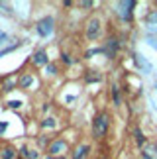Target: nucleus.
Listing matches in <instances>:
<instances>
[{"label": "nucleus", "mask_w": 157, "mask_h": 159, "mask_svg": "<svg viewBox=\"0 0 157 159\" xmlns=\"http://www.w3.org/2000/svg\"><path fill=\"white\" fill-rule=\"evenodd\" d=\"M108 132H110V114L108 110H100L92 116V122H90V138L94 142H102L106 139Z\"/></svg>", "instance_id": "f257e3e1"}, {"label": "nucleus", "mask_w": 157, "mask_h": 159, "mask_svg": "<svg viewBox=\"0 0 157 159\" xmlns=\"http://www.w3.org/2000/svg\"><path fill=\"white\" fill-rule=\"evenodd\" d=\"M137 6L136 0H122V2H116L114 4V12H116V16H118V20L122 22V24H134V8Z\"/></svg>", "instance_id": "f03ea898"}, {"label": "nucleus", "mask_w": 157, "mask_h": 159, "mask_svg": "<svg viewBox=\"0 0 157 159\" xmlns=\"http://www.w3.org/2000/svg\"><path fill=\"white\" fill-rule=\"evenodd\" d=\"M35 34L39 35L41 39H49L53 34H55V18L53 16H43V18H39L38 22H35Z\"/></svg>", "instance_id": "7ed1b4c3"}, {"label": "nucleus", "mask_w": 157, "mask_h": 159, "mask_svg": "<svg viewBox=\"0 0 157 159\" xmlns=\"http://www.w3.org/2000/svg\"><path fill=\"white\" fill-rule=\"evenodd\" d=\"M102 35V20L98 16H90L84 24V39L87 41H96Z\"/></svg>", "instance_id": "20e7f679"}, {"label": "nucleus", "mask_w": 157, "mask_h": 159, "mask_svg": "<svg viewBox=\"0 0 157 159\" xmlns=\"http://www.w3.org/2000/svg\"><path fill=\"white\" fill-rule=\"evenodd\" d=\"M71 145L69 142L65 138H53V142L49 145V149H47V155H53V157H63V155H67L71 153Z\"/></svg>", "instance_id": "39448f33"}, {"label": "nucleus", "mask_w": 157, "mask_h": 159, "mask_svg": "<svg viewBox=\"0 0 157 159\" xmlns=\"http://www.w3.org/2000/svg\"><path fill=\"white\" fill-rule=\"evenodd\" d=\"M124 39V38H122ZM120 39V38H116V35H108L106 38V41L102 43V51H104V55L108 59H114L118 55V51L122 49V45H124V41Z\"/></svg>", "instance_id": "423d86ee"}, {"label": "nucleus", "mask_w": 157, "mask_h": 159, "mask_svg": "<svg viewBox=\"0 0 157 159\" xmlns=\"http://www.w3.org/2000/svg\"><path fill=\"white\" fill-rule=\"evenodd\" d=\"M28 61L32 63V67H35V69H45V67L51 63V57H49V51L47 49L39 47V49H35L32 55H29Z\"/></svg>", "instance_id": "0eeeda50"}, {"label": "nucleus", "mask_w": 157, "mask_h": 159, "mask_svg": "<svg viewBox=\"0 0 157 159\" xmlns=\"http://www.w3.org/2000/svg\"><path fill=\"white\" fill-rule=\"evenodd\" d=\"M38 84H39L38 75L32 73V71H26L18 77V89H22V90H34Z\"/></svg>", "instance_id": "6e6552de"}, {"label": "nucleus", "mask_w": 157, "mask_h": 159, "mask_svg": "<svg viewBox=\"0 0 157 159\" xmlns=\"http://www.w3.org/2000/svg\"><path fill=\"white\" fill-rule=\"evenodd\" d=\"M132 61L136 63L137 71H140L141 75H151V73H153V65L149 63V61L143 57V55L137 53V51H132Z\"/></svg>", "instance_id": "1a4fd4ad"}, {"label": "nucleus", "mask_w": 157, "mask_h": 159, "mask_svg": "<svg viewBox=\"0 0 157 159\" xmlns=\"http://www.w3.org/2000/svg\"><path fill=\"white\" fill-rule=\"evenodd\" d=\"M143 26H146V34L157 35V8L147 10V14L143 16Z\"/></svg>", "instance_id": "9d476101"}, {"label": "nucleus", "mask_w": 157, "mask_h": 159, "mask_svg": "<svg viewBox=\"0 0 157 159\" xmlns=\"http://www.w3.org/2000/svg\"><path fill=\"white\" fill-rule=\"evenodd\" d=\"M18 89V77L14 73H8V75L0 77V90L2 93H14Z\"/></svg>", "instance_id": "9b49d317"}, {"label": "nucleus", "mask_w": 157, "mask_h": 159, "mask_svg": "<svg viewBox=\"0 0 157 159\" xmlns=\"http://www.w3.org/2000/svg\"><path fill=\"white\" fill-rule=\"evenodd\" d=\"M92 151V145L90 143H77L69 153V159H87Z\"/></svg>", "instance_id": "f8f14e48"}, {"label": "nucleus", "mask_w": 157, "mask_h": 159, "mask_svg": "<svg viewBox=\"0 0 157 159\" xmlns=\"http://www.w3.org/2000/svg\"><path fill=\"white\" fill-rule=\"evenodd\" d=\"M0 159H20V148L14 143H2L0 145Z\"/></svg>", "instance_id": "ddd939ff"}, {"label": "nucleus", "mask_w": 157, "mask_h": 159, "mask_svg": "<svg viewBox=\"0 0 157 159\" xmlns=\"http://www.w3.org/2000/svg\"><path fill=\"white\" fill-rule=\"evenodd\" d=\"M110 96H112V106L120 108L124 104V89H120L116 83L110 84Z\"/></svg>", "instance_id": "4468645a"}, {"label": "nucleus", "mask_w": 157, "mask_h": 159, "mask_svg": "<svg viewBox=\"0 0 157 159\" xmlns=\"http://www.w3.org/2000/svg\"><path fill=\"white\" fill-rule=\"evenodd\" d=\"M20 159H41V151L38 148H32V145L24 143V145H20Z\"/></svg>", "instance_id": "2eb2a0df"}, {"label": "nucleus", "mask_w": 157, "mask_h": 159, "mask_svg": "<svg viewBox=\"0 0 157 159\" xmlns=\"http://www.w3.org/2000/svg\"><path fill=\"white\" fill-rule=\"evenodd\" d=\"M132 138H134V143H136V148H137V149L146 148V145L149 143V142H147V136H146V132H143L140 126H136L134 130H132Z\"/></svg>", "instance_id": "dca6fc26"}, {"label": "nucleus", "mask_w": 157, "mask_h": 159, "mask_svg": "<svg viewBox=\"0 0 157 159\" xmlns=\"http://www.w3.org/2000/svg\"><path fill=\"white\" fill-rule=\"evenodd\" d=\"M140 159H157V143L149 142L146 148L140 149Z\"/></svg>", "instance_id": "f3484780"}, {"label": "nucleus", "mask_w": 157, "mask_h": 159, "mask_svg": "<svg viewBox=\"0 0 157 159\" xmlns=\"http://www.w3.org/2000/svg\"><path fill=\"white\" fill-rule=\"evenodd\" d=\"M83 81L87 84H94V83H100L102 81V73L94 71V69H87L83 73Z\"/></svg>", "instance_id": "a211bd4d"}, {"label": "nucleus", "mask_w": 157, "mask_h": 159, "mask_svg": "<svg viewBox=\"0 0 157 159\" xmlns=\"http://www.w3.org/2000/svg\"><path fill=\"white\" fill-rule=\"evenodd\" d=\"M57 126H59V122H57L55 116H43L41 122H39V128L43 132H51V130H55Z\"/></svg>", "instance_id": "6ab92c4d"}, {"label": "nucleus", "mask_w": 157, "mask_h": 159, "mask_svg": "<svg viewBox=\"0 0 157 159\" xmlns=\"http://www.w3.org/2000/svg\"><path fill=\"white\" fill-rule=\"evenodd\" d=\"M51 142H53V138L51 136H47V134L43 132V134H39V136H35V143H38V145H35V148H38L39 151L41 149H49V145H51Z\"/></svg>", "instance_id": "aec40b11"}, {"label": "nucleus", "mask_w": 157, "mask_h": 159, "mask_svg": "<svg viewBox=\"0 0 157 159\" xmlns=\"http://www.w3.org/2000/svg\"><path fill=\"white\" fill-rule=\"evenodd\" d=\"M22 45H24V41H14V43H8L6 47L0 49V57H4V55H8V53H14L16 49H20Z\"/></svg>", "instance_id": "412c9836"}, {"label": "nucleus", "mask_w": 157, "mask_h": 159, "mask_svg": "<svg viewBox=\"0 0 157 159\" xmlns=\"http://www.w3.org/2000/svg\"><path fill=\"white\" fill-rule=\"evenodd\" d=\"M59 63H63L65 67H71V65L75 63V59L71 57L69 51H61V53H59Z\"/></svg>", "instance_id": "4be33fe9"}, {"label": "nucleus", "mask_w": 157, "mask_h": 159, "mask_svg": "<svg viewBox=\"0 0 157 159\" xmlns=\"http://www.w3.org/2000/svg\"><path fill=\"white\" fill-rule=\"evenodd\" d=\"M43 71H45V77H57L59 75V67H57V63H53V61L45 67Z\"/></svg>", "instance_id": "5701e85b"}, {"label": "nucleus", "mask_w": 157, "mask_h": 159, "mask_svg": "<svg viewBox=\"0 0 157 159\" xmlns=\"http://www.w3.org/2000/svg\"><path fill=\"white\" fill-rule=\"evenodd\" d=\"M146 43L151 47V49L157 51V35L155 34H146Z\"/></svg>", "instance_id": "b1692460"}, {"label": "nucleus", "mask_w": 157, "mask_h": 159, "mask_svg": "<svg viewBox=\"0 0 157 159\" xmlns=\"http://www.w3.org/2000/svg\"><path fill=\"white\" fill-rule=\"evenodd\" d=\"M94 2L92 0H81V2H77V8H81V10H92L94 8Z\"/></svg>", "instance_id": "393cba45"}, {"label": "nucleus", "mask_w": 157, "mask_h": 159, "mask_svg": "<svg viewBox=\"0 0 157 159\" xmlns=\"http://www.w3.org/2000/svg\"><path fill=\"white\" fill-rule=\"evenodd\" d=\"M8 39H10V35L6 34V32H2V30H0V49H2V47H6Z\"/></svg>", "instance_id": "a878e982"}, {"label": "nucleus", "mask_w": 157, "mask_h": 159, "mask_svg": "<svg viewBox=\"0 0 157 159\" xmlns=\"http://www.w3.org/2000/svg\"><path fill=\"white\" fill-rule=\"evenodd\" d=\"M6 132H8V120H0V138H4Z\"/></svg>", "instance_id": "bb28decb"}, {"label": "nucleus", "mask_w": 157, "mask_h": 159, "mask_svg": "<svg viewBox=\"0 0 157 159\" xmlns=\"http://www.w3.org/2000/svg\"><path fill=\"white\" fill-rule=\"evenodd\" d=\"M0 10L6 12V14H12V12H14V10H12V6H10L8 2H0Z\"/></svg>", "instance_id": "cd10ccee"}, {"label": "nucleus", "mask_w": 157, "mask_h": 159, "mask_svg": "<svg viewBox=\"0 0 157 159\" xmlns=\"http://www.w3.org/2000/svg\"><path fill=\"white\" fill-rule=\"evenodd\" d=\"M6 104H8V108H12V110H18V108L22 106V104H20V100H8Z\"/></svg>", "instance_id": "c85d7f7f"}, {"label": "nucleus", "mask_w": 157, "mask_h": 159, "mask_svg": "<svg viewBox=\"0 0 157 159\" xmlns=\"http://www.w3.org/2000/svg\"><path fill=\"white\" fill-rule=\"evenodd\" d=\"M51 108H53V102H43V106H41V112L47 114V112H51Z\"/></svg>", "instance_id": "c756f323"}, {"label": "nucleus", "mask_w": 157, "mask_h": 159, "mask_svg": "<svg viewBox=\"0 0 157 159\" xmlns=\"http://www.w3.org/2000/svg\"><path fill=\"white\" fill-rule=\"evenodd\" d=\"M41 159H69L67 155H63V157H53V155H43Z\"/></svg>", "instance_id": "7c9ffc66"}, {"label": "nucleus", "mask_w": 157, "mask_h": 159, "mask_svg": "<svg viewBox=\"0 0 157 159\" xmlns=\"http://www.w3.org/2000/svg\"><path fill=\"white\" fill-rule=\"evenodd\" d=\"M98 159H110V157H108V155H100Z\"/></svg>", "instance_id": "2f4dec72"}, {"label": "nucleus", "mask_w": 157, "mask_h": 159, "mask_svg": "<svg viewBox=\"0 0 157 159\" xmlns=\"http://www.w3.org/2000/svg\"><path fill=\"white\" fill-rule=\"evenodd\" d=\"M153 84H155V93H157V79H155V83H153Z\"/></svg>", "instance_id": "473e14b6"}, {"label": "nucleus", "mask_w": 157, "mask_h": 159, "mask_svg": "<svg viewBox=\"0 0 157 159\" xmlns=\"http://www.w3.org/2000/svg\"><path fill=\"white\" fill-rule=\"evenodd\" d=\"M153 8H157V2H155V4H153Z\"/></svg>", "instance_id": "72a5a7b5"}]
</instances>
